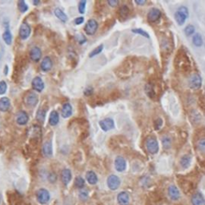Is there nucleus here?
<instances>
[{
    "label": "nucleus",
    "instance_id": "obj_19",
    "mask_svg": "<svg viewBox=\"0 0 205 205\" xmlns=\"http://www.w3.org/2000/svg\"><path fill=\"white\" fill-rule=\"evenodd\" d=\"M168 195L171 199H173V200H177L179 198V196H180L179 190L174 185H171L170 187H169Z\"/></svg>",
    "mask_w": 205,
    "mask_h": 205
},
{
    "label": "nucleus",
    "instance_id": "obj_29",
    "mask_svg": "<svg viewBox=\"0 0 205 205\" xmlns=\"http://www.w3.org/2000/svg\"><path fill=\"white\" fill-rule=\"evenodd\" d=\"M191 164V156L188 155L183 156L180 160V164L183 168H187Z\"/></svg>",
    "mask_w": 205,
    "mask_h": 205
},
{
    "label": "nucleus",
    "instance_id": "obj_2",
    "mask_svg": "<svg viewBox=\"0 0 205 205\" xmlns=\"http://www.w3.org/2000/svg\"><path fill=\"white\" fill-rule=\"evenodd\" d=\"M98 26H99V24H98L97 21L96 19L91 18L87 21V24L84 26V31L88 35H93L96 34Z\"/></svg>",
    "mask_w": 205,
    "mask_h": 205
},
{
    "label": "nucleus",
    "instance_id": "obj_42",
    "mask_svg": "<svg viewBox=\"0 0 205 205\" xmlns=\"http://www.w3.org/2000/svg\"><path fill=\"white\" fill-rule=\"evenodd\" d=\"M49 180L51 181V183H54L56 180V175L54 173H51L49 175Z\"/></svg>",
    "mask_w": 205,
    "mask_h": 205
},
{
    "label": "nucleus",
    "instance_id": "obj_15",
    "mask_svg": "<svg viewBox=\"0 0 205 205\" xmlns=\"http://www.w3.org/2000/svg\"><path fill=\"white\" fill-rule=\"evenodd\" d=\"M53 62L49 56L44 57L41 63V69L43 71H49L52 68Z\"/></svg>",
    "mask_w": 205,
    "mask_h": 205
},
{
    "label": "nucleus",
    "instance_id": "obj_1",
    "mask_svg": "<svg viewBox=\"0 0 205 205\" xmlns=\"http://www.w3.org/2000/svg\"><path fill=\"white\" fill-rule=\"evenodd\" d=\"M188 16V10L185 6H181L176 12L175 13V19L179 25H183L186 18Z\"/></svg>",
    "mask_w": 205,
    "mask_h": 205
},
{
    "label": "nucleus",
    "instance_id": "obj_13",
    "mask_svg": "<svg viewBox=\"0 0 205 205\" xmlns=\"http://www.w3.org/2000/svg\"><path fill=\"white\" fill-rule=\"evenodd\" d=\"M161 16V11L157 8H152L148 14V19L150 22H156Z\"/></svg>",
    "mask_w": 205,
    "mask_h": 205
},
{
    "label": "nucleus",
    "instance_id": "obj_21",
    "mask_svg": "<svg viewBox=\"0 0 205 205\" xmlns=\"http://www.w3.org/2000/svg\"><path fill=\"white\" fill-rule=\"evenodd\" d=\"M10 107V101L8 98L2 97L0 99V111L6 112Z\"/></svg>",
    "mask_w": 205,
    "mask_h": 205
},
{
    "label": "nucleus",
    "instance_id": "obj_12",
    "mask_svg": "<svg viewBox=\"0 0 205 205\" xmlns=\"http://www.w3.org/2000/svg\"><path fill=\"white\" fill-rule=\"evenodd\" d=\"M29 120L28 115L23 111H20L16 114V122L18 125H26Z\"/></svg>",
    "mask_w": 205,
    "mask_h": 205
},
{
    "label": "nucleus",
    "instance_id": "obj_37",
    "mask_svg": "<svg viewBox=\"0 0 205 205\" xmlns=\"http://www.w3.org/2000/svg\"><path fill=\"white\" fill-rule=\"evenodd\" d=\"M171 139L169 137L165 136L164 138L163 139V145L165 148H169L171 147Z\"/></svg>",
    "mask_w": 205,
    "mask_h": 205
},
{
    "label": "nucleus",
    "instance_id": "obj_17",
    "mask_svg": "<svg viewBox=\"0 0 205 205\" xmlns=\"http://www.w3.org/2000/svg\"><path fill=\"white\" fill-rule=\"evenodd\" d=\"M61 179L64 185H67L71 180V171L69 169L65 168L62 171Z\"/></svg>",
    "mask_w": 205,
    "mask_h": 205
},
{
    "label": "nucleus",
    "instance_id": "obj_35",
    "mask_svg": "<svg viewBox=\"0 0 205 205\" xmlns=\"http://www.w3.org/2000/svg\"><path fill=\"white\" fill-rule=\"evenodd\" d=\"M86 4H87V1H85V0H83V1H80V2H79V11L80 14H84V12H85Z\"/></svg>",
    "mask_w": 205,
    "mask_h": 205
},
{
    "label": "nucleus",
    "instance_id": "obj_43",
    "mask_svg": "<svg viewBox=\"0 0 205 205\" xmlns=\"http://www.w3.org/2000/svg\"><path fill=\"white\" fill-rule=\"evenodd\" d=\"M108 3L111 6H116V5L118 4L119 2L117 1V0H109V1L108 2Z\"/></svg>",
    "mask_w": 205,
    "mask_h": 205
},
{
    "label": "nucleus",
    "instance_id": "obj_25",
    "mask_svg": "<svg viewBox=\"0 0 205 205\" xmlns=\"http://www.w3.org/2000/svg\"><path fill=\"white\" fill-rule=\"evenodd\" d=\"M119 16L121 19H126L129 14V9L126 5H123L119 9Z\"/></svg>",
    "mask_w": 205,
    "mask_h": 205
},
{
    "label": "nucleus",
    "instance_id": "obj_16",
    "mask_svg": "<svg viewBox=\"0 0 205 205\" xmlns=\"http://www.w3.org/2000/svg\"><path fill=\"white\" fill-rule=\"evenodd\" d=\"M115 167L118 171H124L126 169V161L123 157L118 156L115 160Z\"/></svg>",
    "mask_w": 205,
    "mask_h": 205
},
{
    "label": "nucleus",
    "instance_id": "obj_31",
    "mask_svg": "<svg viewBox=\"0 0 205 205\" xmlns=\"http://www.w3.org/2000/svg\"><path fill=\"white\" fill-rule=\"evenodd\" d=\"M18 8L19 11L22 13L26 12V10H28V6L26 4V2L23 0H20L18 2Z\"/></svg>",
    "mask_w": 205,
    "mask_h": 205
},
{
    "label": "nucleus",
    "instance_id": "obj_33",
    "mask_svg": "<svg viewBox=\"0 0 205 205\" xmlns=\"http://www.w3.org/2000/svg\"><path fill=\"white\" fill-rule=\"evenodd\" d=\"M103 48H104V46H103V45H100V46L97 47L96 48H95L93 51H92V52L89 54V57L92 58V57L96 56V55H99V54H100V53L103 51Z\"/></svg>",
    "mask_w": 205,
    "mask_h": 205
},
{
    "label": "nucleus",
    "instance_id": "obj_10",
    "mask_svg": "<svg viewBox=\"0 0 205 205\" xmlns=\"http://www.w3.org/2000/svg\"><path fill=\"white\" fill-rule=\"evenodd\" d=\"M42 57V51L39 47H33L30 51V58L32 61L39 62Z\"/></svg>",
    "mask_w": 205,
    "mask_h": 205
},
{
    "label": "nucleus",
    "instance_id": "obj_8",
    "mask_svg": "<svg viewBox=\"0 0 205 205\" xmlns=\"http://www.w3.org/2000/svg\"><path fill=\"white\" fill-rule=\"evenodd\" d=\"M120 179L115 175H111L108 178V186L111 190H116L120 187Z\"/></svg>",
    "mask_w": 205,
    "mask_h": 205
},
{
    "label": "nucleus",
    "instance_id": "obj_30",
    "mask_svg": "<svg viewBox=\"0 0 205 205\" xmlns=\"http://www.w3.org/2000/svg\"><path fill=\"white\" fill-rule=\"evenodd\" d=\"M45 116H46V110L43 108H39V110L37 112L36 119L38 121L43 123L44 121Z\"/></svg>",
    "mask_w": 205,
    "mask_h": 205
},
{
    "label": "nucleus",
    "instance_id": "obj_39",
    "mask_svg": "<svg viewBox=\"0 0 205 205\" xmlns=\"http://www.w3.org/2000/svg\"><path fill=\"white\" fill-rule=\"evenodd\" d=\"M198 147H199V149L202 152L205 153V139H202V140H199Z\"/></svg>",
    "mask_w": 205,
    "mask_h": 205
},
{
    "label": "nucleus",
    "instance_id": "obj_22",
    "mask_svg": "<svg viewBox=\"0 0 205 205\" xmlns=\"http://www.w3.org/2000/svg\"><path fill=\"white\" fill-rule=\"evenodd\" d=\"M118 202L120 205H128L129 203V195L127 192H120L117 196Z\"/></svg>",
    "mask_w": 205,
    "mask_h": 205
},
{
    "label": "nucleus",
    "instance_id": "obj_34",
    "mask_svg": "<svg viewBox=\"0 0 205 205\" xmlns=\"http://www.w3.org/2000/svg\"><path fill=\"white\" fill-rule=\"evenodd\" d=\"M184 31H185V34H186V35H187V36H189V35H191L193 33L195 32V27H194L192 25H188V26H187L186 27H185Z\"/></svg>",
    "mask_w": 205,
    "mask_h": 205
},
{
    "label": "nucleus",
    "instance_id": "obj_7",
    "mask_svg": "<svg viewBox=\"0 0 205 205\" xmlns=\"http://www.w3.org/2000/svg\"><path fill=\"white\" fill-rule=\"evenodd\" d=\"M100 126L101 129L104 132H108V131L112 130L115 128V124H114V120L111 118H106L100 121Z\"/></svg>",
    "mask_w": 205,
    "mask_h": 205
},
{
    "label": "nucleus",
    "instance_id": "obj_32",
    "mask_svg": "<svg viewBox=\"0 0 205 205\" xmlns=\"http://www.w3.org/2000/svg\"><path fill=\"white\" fill-rule=\"evenodd\" d=\"M84 184H85V181H84V179H83L82 177L78 176L75 178V187H78V188H82V187H83Z\"/></svg>",
    "mask_w": 205,
    "mask_h": 205
},
{
    "label": "nucleus",
    "instance_id": "obj_47",
    "mask_svg": "<svg viewBox=\"0 0 205 205\" xmlns=\"http://www.w3.org/2000/svg\"><path fill=\"white\" fill-rule=\"evenodd\" d=\"M0 201H1V195H0Z\"/></svg>",
    "mask_w": 205,
    "mask_h": 205
},
{
    "label": "nucleus",
    "instance_id": "obj_9",
    "mask_svg": "<svg viewBox=\"0 0 205 205\" xmlns=\"http://www.w3.org/2000/svg\"><path fill=\"white\" fill-rule=\"evenodd\" d=\"M31 35V27L27 23L23 22L19 28V36L22 39H26Z\"/></svg>",
    "mask_w": 205,
    "mask_h": 205
},
{
    "label": "nucleus",
    "instance_id": "obj_23",
    "mask_svg": "<svg viewBox=\"0 0 205 205\" xmlns=\"http://www.w3.org/2000/svg\"><path fill=\"white\" fill-rule=\"evenodd\" d=\"M86 179H87V182L92 185L96 184L98 182L97 175H96V173L92 171H87V174H86Z\"/></svg>",
    "mask_w": 205,
    "mask_h": 205
},
{
    "label": "nucleus",
    "instance_id": "obj_14",
    "mask_svg": "<svg viewBox=\"0 0 205 205\" xmlns=\"http://www.w3.org/2000/svg\"><path fill=\"white\" fill-rule=\"evenodd\" d=\"M42 151H43V154L44 156L47 157V158H50V157L52 156L53 149L51 141H47V142L43 144Z\"/></svg>",
    "mask_w": 205,
    "mask_h": 205
},
{
    "label": "nucleus",
    "instance_id": "obj_44",
    "mask_svg": "<svg viewBox=\"0 0 205 205\" xmlns=\"http://www.w3.org/2000/svg\"><path fill=\"white\" fill-rule=\"evenodd\" d=\"M80 195V197H81L82 199H85L87 196V193L86 192V191H81V193H80V195Z\"/></svg>",
    "mask_w": 205,
    "mask_h": 205
},
{
    "label": "nucleus",
    "instance_id": "obj_18",
    "mask_svg": "<svg viewBox=\"0 0 205 205\" xmlns=\"http://www.w3.org/2000/svg\"><path fill=\"white\" fill-rule=\"evenodd\" d=\"M61 115L63 118H68L72 115V107L69 103H66L62 107Z\"/></svg>",
    "mask_w": 205,
    "mask_h": 205
},
{
    "label": "nucleus",
    "instance_id": "obj_38",
    "mask_svg": "<svg viewBox=\"0 0 205 205\" xmlns=\"http://www.w3.org/2000/svg\"><path fill=\"white\" fill-rule=\"evenodd\" d=\"M132 32L136 33V34H139V35H141L143 36L146 37V38H149V35L146 31H144V30H141V29H133L132 30Z\"/></svg>",
    "mask_w": 205,
    "mask_h": 205
},
{
    "label": "nucleus",
    "instance_id": "obj_11",
    "mask_svg": "<svg viewBox=\"0 0 205 205\" xmlns=\"http://www.w3.org/2000/svg\"><path fill=\"white\" fill-rule=\"evenodd\" d=\"M31 85H32L33 89L35 90L36 92H41L44 89V83H43V79H41L40 77H39V76H37V77L33 79Z\"/></svg>",
    "mask_w": 205,
    "mask_h": 205
},
{
    "label": "nucleus",
    "instance_id": "obj_5",
    "mask_svg": "<svg viewBox=\"0 0 205 205\" xmlns=\"http://www.w3.org/2000/svg\"><path fill=\"white\" fill-rule=\"evenodd\" d=\"M24 101L26 106H28L30 108H34L39 101V98L35 92H29L25 97Z\"/></svg>",
    "mask_w": 205,
    "mask_h": 205
},
{
    "label": "nucleus",
    "instance_id": "obj_6",
    "mask_svg": "<svg viewBox=\"0 0 205 205\" xmlns=\"http://www.w3.org/2000/svg\"><path fill=\"white\" fill-rule=\"evenodd\" d=\"M202 85V79L198 74H194L189 79V86L192 89H199Z\"/></svg>",
    "mask_w": 205,
    "mask_h": 205
},
{
    "label": "nucleus",
    "instance_id": "obj_3",
    "mask_svg": "<svg viewBox=\"0 0 205 205\" xmlns=\"http://www.w3.org/2000/svg\"><path fill=\"white\" fill-rule=\"evenodd\" d=\"M146 148L151 154H156L159 151V144L157 140L153 137H150L147 140Z\"/></svg>",
    "mask_w": 205,
    "mask_h": 205
},
{
    "label": "nucleus",
    "instance_id": "obj_24",
    "mask_svg": "<svg viewBox=\"0 0 205 205\" xmlns=\"http://www.w3.org/2000/svg\"><path fill=\"white\" fill-rule=\"evenodd\" d=\"M203 197L200 193H195L191 197V203L193 205H203Z\"/></svg>",
    "mask_w": 205,
    "mask_h": 205
},
{
    "label": "nucleus",
    "instance_id": "obj_28",
    "mask_svg": "<svg viewBox=\"0 0 205 205\" xmlns=\"http://www.w3.org/2000/svg\"><path fill=\"white\" fill-rule=\"evenodd\" d=\"M192 42L193 44L195 45V47H201L203 45V39L201 35H199V33H196L192 38Z\"/></svg>",
    "mask_w": 205,
    "mask_h": 205
},
{
    "label": "nucleus",
    "instance_id": "obj_27",
    "mask_svg": "<svg viewBox=\"0 0 205 205\" xmlns=\"http://www.w3.org/2000/svg\"><path fill=\"white\" fill-rule=\"evenodd\" d=\"M55 14L59 19H60L63 22H66L67 20V16L65 13L63 12V10L60 8H56L55 10Z\"/></svg>",
    "mask_w": 205,
    "mask_h": 205
},
{
    "label": "nucleus",
    "instance_id": "obj_36",
    "mask_svg": "<svg viewBox=\"0 0 205 205\" xmlns=\"http://www.w3.org/2000/svg\"><path fill=\"white\" fill-rule=\"evenodd\" d=\"M6 89H7V85H6V82L2 80L0 82V95H3L6 93Z\"/></svg>",
    "mask_w": 205,
    "mask_h": 205
},
{
    "label": "nucleus",
    "instance_id": "obj_26",
    "mask_svg": "<svg viewBox=\"0 0 205 205\" xmlns=\"http://www.w3.org/2000/svg\"><path fill=\"white\" fill-rule=\"evenodd\" d=\"M2 39L5 41V43L7 45L11 44V42H12V35L10 33V31L9 29H6V31L3 32L2 34Z\"/></svg>",
    "mask_w": 205,
    "mask_h": 205
},
{
    "label": "nucleus",
    "instance_id": "obj_48",
    "mask_svg": "<svg viewBox=\"0 0 205 205\" xmlns=\"http://www.w3.org/2000/svg\"><path fill=\"white\" fill-rule=\"evenodd\" d=\"M204 204H205V203H204Z\"/></svg>",
    "mask_w": 205,
    "mask_h": 205
},
{
    "label": "nucleus",
    "instance_id": "obj_46",
    "mask_svg": "<svg viewBox=\"0 0 205 205\" xmlns=\"http://www.w3.org/2000/svg\"><path fill=\"white\" fill-rule=\"evenodd\" d=\"M39 2H39V1H34V2H33V3H34V4H35V5H38L39 3Z\"/></svg>",
    "mask_w": 205,
    "mask_h": 205
},
{
    "label": "nucleus",
    "instance_id": "obj_45",
    "mask_svg": "<svg viewBox=\"0 0 205 205\" xmlns=\"http://www.w3.org/2000/svg\"><path fill=\"white\" fill-rule=\"evenodd\" d=\"M145 2H146V1H144V0H143V1H139V0H136V3H137L138 5H144Z\"/></svg>",
    "mask_w": 205,
    "mask_h": 205
},
{
    "label": "nucleus",
    "instance_id": "obj_41",
    "mask_svg": "<svg viewBox=\"0 0 205 205\" xmlns=\"http://www.w3.org/2000/svg\"><path fill=\"white\" fill-rule=\"evenodd\" d=\"M83 21H84V18H83V17H79V18H76L75 19V23L76 25L82 24V23L83 22Z\"/></svg>",
    "mask_w": 205,
    "mask_h": 205
},
{
    "label": "nucleus",
    "instance_id": "obj_20",
    "mask_svg": "<svg viewBox=\"0 0 205 205\" xmlns=\"http://www.w3.org/2000/svg\"><path fill=\"white\" fill-rule=\"evenodd\" d=\"M59 116L58 112H57L56 111H52V112L50 113V116H49V124H50L51 126L55 127L59 124Z\"/></svg>",
    "mask_w": 205,
    "mask_h": 205
},
{
    "label": "nucleus",
    "instance_id": "obj_4",
    "mask_svg": "<svg viewBox=\"0 0 205 205\" xmlns=\"http://www.w3.org/2000/svg\"><path fill=\"white\" fill-rule=\"evenodd\" d=\"M36 198L39 203L44 204V203H47L50 199V194L46 189H39L36 193Z\"/></svg>",
    "mask_w": 205,
    "mask_h": 205
},
{
    "label": "nucleus",
    "instance_id": "obj_40",
    "mask_svg": "<svg viewBox=\"0 0 205 205\" xmlns=\"http://www.w3.org/2000/svg\"><path fill=\"white\" fill-rule=\"evenodd\" d=\"M93 87H87L85 90H84V92H83V94H84V96H91L93 94Z\"/></svg>",
    "mask_w": 205,
    "mask_h": 205
}]
</instances>
